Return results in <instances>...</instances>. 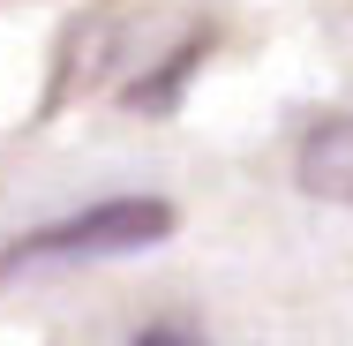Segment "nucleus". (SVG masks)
Instances as JSON below:
<instances>
[{
  "instance_id": "1",
  "label": "nucleus",
  "mask_w": 353,
  "mask_h": 346,
  "mask_svg": "<svg viewBox=\"0 0 353 346\" xmlns=\"http://www.w3.org/2000/svg\"><path fill=\"white\" fill-rule=\"evenodd\" d=\"M173 226V211L150 204V196H121V204H98L83 218H61L46 233H30L15 256H105V249H143Z\"/></svg>"
},
{
  "instance_id": "2",
  "label": "nucleus",
  "mask_w": 353,
  "mask_h": 346,
  "mask_svg": "<svg viewBox=\"0 0 353 346\" xmlns=\"http://www.w3.org/2000/svg\"><path fill=\"white\" fill-rule=\"evenodd\" d=\"M301 189L353 204V121H323L301 151Z\"/></svg>"
},
{
  "instance_id": "3",
  "label": "nucleus",
  "mask_w": 353,
  "mask_h": 346,
  "mask_svg": "<svg viewBox=\"0 0 353 346\" xmlns=\"http://www.w3.org/2000/svg\"><path fill=\"white\" fill-rule=\"evenodd\" d=\"M136 346H196V339H181V331H143Z\"/></svg>"
}]
</instances>
